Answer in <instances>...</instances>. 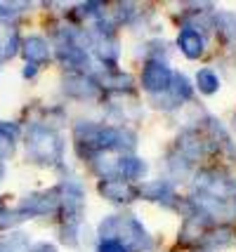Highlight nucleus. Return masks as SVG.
Segmentation results:
<instances>
[{
	"label": "nucleus",
	"instance_id": "nucleus-3",
	"mask_svg": "<svg viewBox=\"0 0 236 252\" xmlns=\"http://www.w3.org/2000/svg\"><path fill=\"white\" fill-rule=\"evenodd\" d=\"M199 83H201V88L205 90V92H213L215 85H217V78H215L210 71H203L201 76H199Z\"/></svg>",
	"mask_w": 236,
	"mask_h": 252
},
{
	"label": "nucleus",
	"instance_id": "nucleus-2",
	"mask_svg": "<svg viewBox=\"0 0 236 252\" xmlns=\"http://www.w3.org/2000/svg\"><path fill=\"white\" fill-rule=\"evenodd\" d=\"M180 45H182V50H184V55L187 57H199L203 52V43H201V38H199V33H194V31H184L180 35Z\"/></svg>",
	"mask_w": 236,
	"mask_h": 252
},
{
	"label": "nucleus",
	"instance_id": "nucleus-4",
	"mask_svg": "<svg viewBox=\"0 0 236 252\" xmlns=\"http://www.w3.org/2000/svg\"><path fill=\"white\" fill-rule=\"evenodd\" d=\"M100 252H125V250H123V245H121V243L104 241V243H101V248H100Z\"/></svg>",
	"mask_w": 236,
	"mask_h": 252
},
{
	"label": "nucleus",
	"instance_id": "nucleus-1",
	"mask_svg": "<svg viewBox=\"0 0 236 252\" xmlns=\"http://www.w3.org/2000/svg\"><path fill=\"white\" fill-rule=\"evenodd\" d=\"M168 83V68L166 66H158V64H151L146 68L144 73V85L149 90H156V88H166Z\"/></svg>",
	"mask_w": 236,
	"mask_h": 252
}]
</instances>
